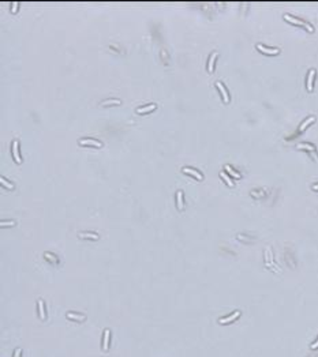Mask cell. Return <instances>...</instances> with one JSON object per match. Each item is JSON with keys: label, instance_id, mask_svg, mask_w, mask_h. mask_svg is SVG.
I'll list each match as a JSON object with an SVG mask.
<instances>
[{"label": "cell", "instance_id": "ba28073f", "mask_svg": "<svg viewBox=\"0 0 318 357\" xmlns=\"http://www.w3.org/2000/svg\"><path fill=\"white\" fill-rule=\"evenodd\" d=\"M216 86L219 87V90L221 92V94H223V100L225 101V102H228V101H229V97H228V93H227V90L224 89L223 83H221V82H216Z\"/></svg>", "mask_w": 318, "mask_h": 357}, {"label": "cell", "instance_id": "7402d4cb", "mask_svg": "<svg viewBox=\"0 0 318 357\" xmlns=\"http://www.w3.org/2000/svg\"><path fill=\"white\" fill-rule=\"evenodd\" d=\"M0 225H2V226H6V225H11V226H12V225H15V221H10V222L2 221V224H0Z\"/></svg>", "mask_w": 318, "mask_h": 357}, {"label": "cell", "instance_id": "5bb4252c", "mask_svg": "<svg viewBox=\"0 0 318 357\" xmlns=\"http://www.w3.org/2000/svg\"><path fill=\"white\" fill-rule=\"evenodd\" d=\"M182 191L176 192V201H178V209L179 210H183V201H182Z\"/></svg>", "mask_w": 318, "mask_h": 357}, {"label": "cell", "instance_id": "e0dca14e", "mask_svg": "<svg viewBox=\"0 0 318 357\" xmlns=\"http://www.w3.org/2000/svg\"><path fill=\"white\" fill-rule=\"evenodd\" d=\"M225 169H227V172H229V173H231L234 177H236V179H239V177H240V174H239L238 172H235V171H234V169H232L229 165H225Z\"/></svg>", "mask_w": 318, "mask_h": 357}, {"label": "cell", "instance_id": "d4e9b609", "mask_svg": "<svg viewBox=\"0 0 318 357\" xmlns=\"http://www.w3.org/2000/svg\"><path fill=\"white\" fill-rule=\"evenodd\" d=\"M310 348H311V349H317V348H318V341H315V342L313 343V345L310 346Z\"/></svg>", "mask_w": 318, "mask_h": 357}, {"label": "cell", "instance_id": "3957f363", "mask_svg": "<svg viewBox=\"0 0 318 357\" xmlns=\"http://www.w3.org/2000/svg\"><path fill=\"white\" fill-rule=\"evenodd\" d=\"M109 338H111V331L108 328L104 330V340H102V350L107 352L109 349Z\"/></svg>", "mask_w": 318, "mask_h": 357}, {"label": "cell", "instance_id": "5b68a950", "mask_svg": "<svg viewBox=\"0 0 318 357\" xmlns=\"http://www.w3.org/2000/svg\"><path fill=\"white\" fill-rule=\"evenodd\" d=\"M257 49H259V50H262V52H265V53H268V55H277L279 53V49L277 48H266V47H264V45H261V44H258L257 45Z\"/></svg>", "mask_w": 318, "mask_h": 357}, {"label": "cell", "instance_id": "52a82bcc", "mask_svg": "<svg viewBox=\"0 0 318 357\" xmlns=\"http://www.w3.org/2000/svg\"><path fill=\"white\" fill-rule=\"evenodd\" d=\"M12 156H14V159L17 162H22L21 157H19V154H18V141L12 142Z\"/></svg>", "mask_w": 318, "mask_h": 357}, {"label": "cell", "instance_id": "7c38bea8", "mask_svg": "<svg viewBox=\"0 0 318 357\" xmlns=\"http://www.w3.org/2000/svg\"><path fill=\"white\" fill-rule=\"evenodd\" d=\"M156 109V105L154 104H150V105H146L143 106V108H138L137 112L138 113H145V112H149V110H154Z\"/></svg>", "mask_w": 318, "mask_h": 357}, {"label": "cell", "instance_id": "44dd1931", "mask_svg": "<svg viewBox=\"0 0 318 357\" xmlns=\"http://www.w3.org/2000/svg\"><path fill=\"white\" fill-rule=\"evenodd\" d=\"M298 147H299V149H309V150H311V151L314 150V147H313V146H310V145H299Z\"/></svg>", "mask_w": 318, "mask_h": 357}, {"label": "cell", "instance_id": "8992f818", "mask_svg": "<svg viewBox=\"0 0 318 357\" xmlns=\"http://www.w3.org/2000/svg\"><path fill=\"white\" fill-rule=\"evenodd\" d=\"M79 145H90V146H97L101 147V142L94 141V139H79Z\"/></svg>", "mask_w": 318, "mask_h": 357}, {"label": "cell", "instance_id": "cb8c5ba5", "mask_svg": "<svg viewBox=\"0 0 318 357\" xmlns=\"http://www.w3.org/2000/svg\"><path fill=\"white\" fill-rule=\"evenodd\" d=\"M21 352H22L21 349H17V350H15V353H14V357H19V356H21Z\"/></svg>", "mask_w": 318, "mask_h": 357}, {"label": "cell", "instance_id": "d6986e66", "mask_svg": "<svg viewBox=\"0 0 318 357\" xmlns=\"http://www.w3.org/2000/svg\"><path fill=\"white\" fill-rule=\"evenodd\" d=\"M102 105H111V104H120V100L115 98V100H107V101H102Z\"/></svg>", "mask_w": 318, "mask_h": 357}, {"label": "cell", "instance_id": "9a60e30c", "mask_svg": "<svg viewBox=\"0 0 318 357\" xmlns=\"http://www.w3.org/2000/svg\"><path fill=\"white\" fill-rule=\"evenodd\" d=\"M314 120H315L314 117H309V119H307L306 121H303V123L300 124V127H299V130H300V131H303L304 128H306V127H307V126H309L310 123H313V121H314Z\"/></svg>", "mask_w": 318, "mask_h": 357}, {"label": "cell", "instance_id": "2e32d148", "mask_svg": "<svg viewBox=\"0 0 318 357\" xmlns=\"http://www.w3.org/2000/svg\"><path fill=\"white\" fill-rule=\"evenodd\" d=\"M81 237H89V239H93V240H97L98 236L96 233H89V232H85V233H79Z\"/></svg>", "mask_w": 318, "mask_h": 357}, {"label": "cell", "instance_id": "8fae6325", "mask_svg": "<svg viewBox=\"0 0 318 357\" xmlns=\"http://www.w3.org/2000/svg\"><path fill=\"white\" fill-rule=\"evenodd\" d=\"M183 172H186V173H190V174H193V176H195L197 179H199V180L202 179V174L199 173L198 171H195V169H191V168H185V169H183Z\"/></svg>", "mask_w": 318, "mask_h": 357}, {"label": "cell", "instance_id": "6da1fadb", "mask_svg": "<svg viewBox=\"0 0 318 357\" xmlns=\"http://www.w3.org/2000/svg\"><path fill=\"white\" fill-rule=\"evenodd\" d=\"M284 18H286L287 21H289V22H291V23L299 25V26H304V27H307V29H309L310 32H314V30H313V27L310 26L309 23H306V22H303V21H299V19H296V18L291 17V15H288V14H286V15H284Z\"/></svg>", "mask_w": 318, "mask_h": 357}, {"label": "cell", "instance_id": "277c9868", "mask_svg": "<svg viewBox=\"0 0 318 357\" xmlns=\"http://www.w3.org/2000/svg\"><path fill=\"white\" fill-rule=\"evenodd\" d=\"M66 316L71 320H78V322H82L86 319V315H82V313H77V312H67Z\"/></svg>", "mask_w": 318, "mask_h": 357}, {"label": "cell", "instance_id": "ffe728a7", "mask_svg": "<svg viewBox=\"0 0 318 357\" xmlns=\"http://www.w3.org/2000/svg\"><path fill=\"white\" fill-rule=\"evenodd\" d=\"M0 181H2V184H3L4 187H8V188H12V187H14L11 183H8V181L4 180V177H0Z\"/></svg>", "mask_w": 318, "mask_h": 357}, {"label": "cell", "instance_id": "30bf717a", "mask_svg": "<svg viewBox=\"0 0 318 357\" xmlns=\"http://www.w3.org/2000/svg\"><path fill=\"white\" fill-rule=\"evenodd\" d=\"M217 57V53L213 52L210 55V57H209V62H208V71L209 72H212L213 71V65H214V59Z\"/></svg>", "mask_w": 318, "mask_h": 357}, {"label": "cell", "instance_id": "603a6c76", "mask_svg": "<svg viewBox=\"0 0 318 357\" xmlns=\"http://www.w3.org/2000/svg\"><path fill=\"white\" fill-rule=\"evenodd\" d=\"M17 7H18V2H14V3H12V10H11V11L15 12V11H17Z\"/></svg>", "mask_w": 318, "mask_h": 357}, {"label": "cell", "instance_id": "7a4b0ae2", "mask_svg": "<svg viewBox=\"0 0 318 357\" xmlns=\"http://www.w3.org/2000/svg\"><path fill=\"white\" fill-rule=\"evenodd\" d=\"M240 316V311H235V312L232 313V315L227 316V318H221L220 320H219V323H221V325H225V323H231L234 322L236 318H239Z\"/></svg>", "mask_w": 318, "mask_h": 357}, {"label": "cell", "instance_id": "4fadbf2b", "mask_svg": "<svg viewBox=\"0 0 318 357\" xmlns=\"http://www.w3.org/2000/svg\"><path fill=\"white\" fill-rule=\"evenodd\" d=\"M37 304H38V312H40V318H41V319H45L44 301H42V300H38V301H37Z\"/></svg>", "mask_w": 318, "mask_h": 357}, {"label": "cell", "instance_id": "9c48e42d", "mask_svg": "<svg viewBox=\"0 0 318 357\" xmlns=\"http://www.w3.org/2000/svg\"><path fill=\"white\" fill-rule=\"evenodd\" d=\"M314 74H315L314 70L309 71V77H307V90H309V92L313 90V78H314Z\"/></svg>", "mask_w": 318, "mask_h": 357}, {"label": "cell", "instance_id": "ac0fdd59", "mask_svg": "<svg viewBox=\"0 0 318 357\" xmlns=\"http://www.w3.org/2000/svg\"><path fill=\"white\" fill-rule=\"evenodd\" d=\"M220 176H221V177H223V179H224V180H225V181H227V184H228V186H229V187H232V186H234V183H232V180H231V179H229V177H228V176H227V174H225V173H224V172H220Z\"/></svg>", "mask_w": 318, "mask_h": 357}]
</instances>
